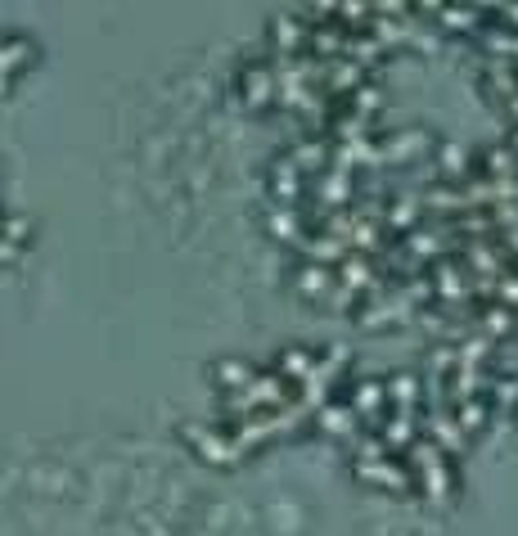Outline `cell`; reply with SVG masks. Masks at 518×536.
<instances>
[{
	"instance_id": "obj_1",
	"label": "cell",
	"mask_w": 518,
	"mask_h": 536,
	"mask_svg": "<svg viewBox=\"0 0 518 536\" xmlns=\"http://www.w3.org/2000/svg\"><path fill=\"white\" fill-rule=\"evenodd\" d=\"M235 95L244 109H275V68L271 59H253V64L235 68Z\"/></svg>"
},
{
	"instance_id": "obj_2",
	"label": "cell",
	"mask_w": 518,
	"mask_h": 536,
	"mask_svg": "<svg viewBox=\"0 0 518 536\" xmlns=\"http://www.w3.org/2000/svg\"><path fill=\"white\" fill-rule=\"evenodd\" d=\"M343 397L352 401L365 428H379L383 415H388V374H361V379H352L343 388Z\"/></svg>"
},
{
	"instance_id": "obj_3",
	"label": "cell",
	"mask_w": 518,
	"mask_h": 536,
	"mask_svg": "<svg viewBox=\"0 0 518 536\" xmlns=\"http://www.w3.org/2000/svg\"><path fill=\"white\" fill-rule=\"evenodd\" d=\"M361 415L352 410V401L347 397H334L329 406L316 410V433L334 437V442H356V433H361Z\"/></svg>"
},
{
	"instance_id": "obj_4",
	"label": "cell",
	"mask_w": 518,
	"mask_h": 536,
	"mask_svg": "<svg viewBox=\"0 0 518 536\" xmlns=\"http://www.w3.org/2000/svg\"><path fill=\"white\" fill-rule=\"evenodd\" d=\"M293 289H298L307 302H325L329 307V298H334V289H338V275L329 271V266L298 262L293 266Z\"/></svg>"
},
{
	"instance_id": "obj_5",
	"label": "cell",
	"mask_w": 518,
	"mask_h": 536,
	"mask_svg": "<svg viewBox=\"0 0 518 536\" xmlns=\"http://www.w3.org/2000/svg\"><path fill=\"white\" fill-rule=\"evenodd\" d=\"M266 365H257V361H248V356H221V361H212V383H217V392H239V388H248V383L262 374Z\"/></svg>"
},
{
	"instance_id": "obj_6",
	"label": "cell",
	"mask_w": 518,
	"mask_h": 536,
	"mask_svg": "<svg viewBox=\"0 0 518 536\" xmlns=\"http://www.w3.org/2000/svg\"><path fill=\"white\" fill-rule=\"evenodd\" d=\"M316 356H320V347H280L271 370L284 374L289 383H307L311 374H316Z\"/></svg>"
},
{
	"instance_id": "obj_7",
	"label": "cell",
	"mask_w": 518,
	"mask_h": 536,
	"mask_svg": "<svg viewBox=\"0 0 518 536\" xmlns=\"http://www.w3.org/2000/svg\"><path fill=\"white\" fill-rule=\"evenodd\" d=\"M266 235L275 239V244H289L298 248V239L307 235V226H302V212L298 208H275V203H266Z\"/></svg>"
},
{
	"instance_id": "obj_8",
	"label": "cell",
	"mask_w": 518,
	"mask_h": 536,
	"mask_svg": "<svg viewBox=\"0 0 518 536\" xmlns=\"http://www.w3.org/2000/svg\"><path fill=\"white\" fill-rule=\"evenodd\" d=\"M32 59H37V46H32L28 37H19V32H0V73L19 77Z\"/></svg>"
},
{
	"instance_id": "obj_9",
	"label": "cell",
	"mask_w": 518,
	"mask_h": 536,
	"mask_svg": "<svg viewBox=\"0 0 518 536\" xmlns=\"http://www.w3.org/2000/svg\"><path fill=\"white\" fill-rule=\"evenodd\" d=\"M23 257V244H14V239L0 235V266H14Z\"/></svg>"
},
{
	"instance_id": "obj_10",
	"label": "cell",
	"mask_w": 518,
	"mask_h": 536,
	"mask_svg": "<svg viewBox=\"0 0 518 536\" xmlns=\"http://www.w3.org/2000/svg\"><path fill=\"white\" fill-rule=\"evenodd\" d=\"M0 212H5V208H0Z\"/></svg>"
}]
</instances>
